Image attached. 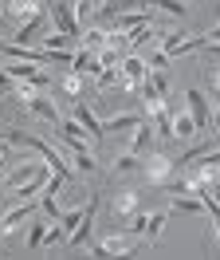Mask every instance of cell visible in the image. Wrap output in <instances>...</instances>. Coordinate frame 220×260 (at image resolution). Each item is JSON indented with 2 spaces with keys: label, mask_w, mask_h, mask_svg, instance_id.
Returning <instances> with one entry per match:
<instances>
[{
  "label": "cell",
  "mask_w": 220,
  "mask_h": 260,
  "mask_svg": "<svg viewBox=\"0 0 220 260\" xmlns=\"http://www.w3.org/2000/svg\"><path fill=\"white\" fill-rule=\"evenodd\" d=\"M208 91L220 95V67H212V75H208Z\"/></svg>",
  "instance_id": "cell-27"
},
{
  "label": "cell",
  "mask_w": 220,
  "mask_h": 260,
  "mask_svg": "<svg viewBox=\"0 0 220 260\" xmlns=\"http://www.w3.org/2000/svg\"><path fill=\"white\" fill-rule=\"evenodd\" d=\"M4 59L8 63H35V67H44L47 63V51H35V48H16L12 40L4 44Z\"/></svg>",
  "instance_id": "cell-6"
},
{
  "label": "cell",
  "mask_w": 220,
  "mask_h": 260,
  "mask_svg": "<svg viewBox=\"0 0 220 260\" xmlns=\"http://www.w3.org/2000/svg\"><path fill=\"white\" fill-rule=\"evenodd\" d=\"M150 118H145V111H126V114H114V118H106V134H122V130H138L145 126Z\"/></svg>",
  "instance_id": "cell-10"
},
{
  "label": "cell",
  "mask_w": 220,
  "mask_h": 260,
  "mask_svg": "<svg viewBox=\"0 0 220 260\" xmlns=\"http://www.w3.org/2000/svg\"><path fill=\"white\" fill-rule=\"evenodd\" d=\"M185 103H189V114H193L197 130H208V126H212V111L204 107V91H201V87H189V91H185Z\"/></svg>",
  "instance_id": "cell-4"
},
{
  "label": "cell",
  "mask_w": 220,
  "mask_h": 260,
  "mask_svg": "<svg viewBox=\"0 0 220 260\" xmlns=\"http://www.w3.org/2000/svg\"><path fill=\"white\" fill-rule=\"evenodd\" d=\"M204 40H208V44H220V20H216V28H208V32H204Z\"/></svg>",
  "instance_id": "cell-28"
},
{
  "label": "cell",
  "mask_w": 220,
  "mask_h": 260,
  "mask_svg": "<svg viewBox=\"0 0 220 260\" xmlns=\"http://www.w3.org/2000/svg\"><path fill=\"white\" fill-rule=\"evenodd\" d=\"M154 134H157V130H154V122H145V126H138L126 150H130V154H138V158H150V154H154Z\"/></svg>",
  "instance_id": "cell-8"
},
{
  "label": "cell",
  "mask_w": 220,
  "mask_h": 260,
  "mask_svg": "<svg viewBox=\"0 0 220 260\" xmlns=\"http://www.w3.org/2000/svg\"><path fill=\"white\" fill-rule=\"evenodd\" d=\"M173 213H208L204 197H173Z\"/></svg>",
  "instance_id": "cell-17"
},
{
  "label": "cell",
  "mask_w": 220,
  "mask_h": 260,
  "mask_svg": "<svg viewBox=\"0 0 220 260\" xmlns=\"http://www.w3.org/2000/svg\"><path fill=\"white\" fill-rule=\"evenodd\" d=\"M55 138H59V142L71 150V154H75V150H91V134L79 126L75 114H71V118H63L59 126H55Z\"/></svg>",
  "instance_id": "cell-3"
},
{
  "label": "cell",
  "mask_w": 220,
  "mask_h": 260,
  "mask_svg": "<svg viewBox=\"0 0 220 260\" xmlns=\"http://www.w3.org/2000/svg\"><path fill=\"white\" fill-rule=\"evenodd\" d=\"M94 213H98V193H94V197H87V209H83V225H79L75 233H71V244H75V248H79V244H87V241H91Z\"/></svg>",
  "instance_id": "cell-7"
},
{
  "label": "cell",
  "mask_w": 220,
  "mask_h": 260,
  "mask_svg": "<svg viewBox=\"0 0 220 260\" xmlns=\"http://www.w3.org/2000/svg\"><path fill=\"white\" fill-rule=\"evenodd\" d=\"M40 217H44V221H55V225L63 221V209L55 205V193H47V189L40 193Z\"/></svg>",
  "instance_id": "cell-15"
},
{
  "label": "cell",
  "mask_w": 220,
  "mask_h": 260,
  "mask_svg": "<svg viewBox=\"0 0 220 260\" xmlns=\"http://www.w3.org/2000/svg\"><path fill=\"white\" fill-rule=\"evenodd\" d=\"M193 134H197V122H193V114H189V111H177V114H173V138L189 142Z\"/></svg>",
  "instance_id": "cell-13"
},
{
  "label": "cell",
  "mask_w": 220,
  "mask_h": 260,
  "mask_svg": "<svg viewBox=\"0 0 220 260\" xmlns=\"http://www.w3.org/2000/svg\"><path fill=\"white\" fill-rule=\"evenodd\" d=\"M59 225L67 229V233H75V229L83 225V213H79V209H67V213H63V221H59Z\"/></svg>",
  "instance_id": "cell-23"
},
{
  "label": "cell",
  "mask_w": 220,
  "mask_h": 260,
  "mask_svg": "<svg viewBox=\"0 0 220 260\" xmlns=\"http://www.w3.org/2000/svg\"><path fill=\"white\" fill-rule=\"evenodd\" d=\"M83 87H87V79H83L79 71H67V75H63V91H67L71 99H79V95H83Z\"/></svg>",
  "instance_id": "cell-22"
},
{
  "label": "cell",
  "mask_w": 220,
  "mask_h": 260,
  "mask_svg": "<svg viewBox=\"0 0 220 260\" xmlns=\"http://www.w3.org/2000/svg\"><path fill=\"white\" fill-rule=\"evenodd\" d=\"M114 213H118L126 225H130V221L141 213V209H138V189H118V193H114Z\"/></svg>",
  "instance_id": "cell-9"
},
{
  "label": "cell",
  "mask_w": 220,
  "mask_h": 260,
  "mask_svg": "<svg viewBox=\"0 0 220 260\" xmlns=\"http://www.w3.org/2000/svg\"><path fill=\"white\" fill-rule=\"evenodd\" d=\"M71 166H79V174H98V162L91 158V150H75V154H71Z\"/></svg>",
  "instance_id": "cell-21"
},
{
  "label": "cell",
  "mask_w": 220,
  "mask_h": 260,
  "mask_svg": "<svg viewBox=\"0 0 220 260\" xmlns=\"http://www.w3.org/2000/svg\"><path fill=\"white\" fill-rule=\"evenodd\" d=\"M204 59H212V67H220V44H204Z\"/></svg>",
  "instance_id": "cell-25"
},
{
  "label": "cell",
  "mask_w": 220,
  "mask_h": 260,
  "mask_svg": "<svg viewBox=\"0 0 220 260\" xmlns=\"http://www.w3.org/2000/svg\"><path fill=\"white\" fill-rule=\"evenodd\" d=\"M208 201V213H212V221H216V241H220V201H212V197H204Z\"/></svg>",
  "instance_id": "cell-26"
},
{
  "label": "cell",
  "mask_w": 220,
  "mask_h": 260,
  "mask_svg": "<svg viewBox=\"0 0 220 260\" xmlns=\"http://www.w3.org/2000/svg\"><path fill=\"white\" fill-rule=\"evenodd\" d=\"M47 244V221H31L28 225V248L35 252V248H44Z\"/></svg>",
  "instance_id": "cell-18"
},
{
  "label": "cell",
  "mask_w": 220,
  "mask_h": 260,
  "mask_svg": "<svg viewBox=\"0 0 220 260\" xmlns=\"http://www.w3.org/2000/svg\"><path fill=\"white\" fill-rule=\"evenodd\" d=\"M75 118H79V126L91 134V142L98 138V134H106V122H98V118H94V111L87 107V103H75Z\"/></svg>",
  "instance_id": "cell-11"
},
{
  "label": "cell",
  "mask_w": 220,
  "mask_h": 260,
  "mask_svg": "<svg viewBox=\"0 0 220 260\" xmlns=\"http://www.w3.org/2000/svg\"><path fill=\"white\" fill-rule=\"evenodd\" d=\"M173 170H177V162H173L169 154H150V158H145V166H141L145 181H150V185H161V189L173 181Z\"/></svg>",
  "instance_id": "cell-2"
},
{
  "label": "cell",
  "mask_w": 220,
  "mask_h": 260,
  "mask_svg": "<svg viewBox=\"0 0 220 260\" xmlns=\"http://www.w3.org/2000/svg\"><path fill=\"white\" fill-rule=\"evenodd\" d=\"M44 51H79V48H75V40L51 32V36H44Z\"/></svg>",
  "instance_id": "cell-19"
},
{
  "label": "cell",
  "mask_w": 220,
  "mask_h": 260,
  "mask_svg": "<svg viewBox=\"0 0 220 260\" xmlns=\"http://www.w3.org/2000/svg\"><path fill=\"white\" fill-rule=\"evenodd\" d=\"M154 8H161V12H169V16H177V20H181V16L189 12V4H177V0H173V4L165 0V4H154Z\"/></svg>",
  "instance_id": "cell-24"
},
{
  "label": "cell",
  "mask_w": 220,
  "mask_h": 260,
  "mask_svg": "<svg viewBox=\"0 0 220 260\" xmlns=\"http://www.w3.org/2000/svg\"><path fill=\"white\" fill-rule=\"evenodd\" d=\"M40 12H47V4H40V0H20V4H4V16L16 20L20 28H24L28 20H35Z\"/></svg>",
  "instance_id": "cell-5"
},
{
  "label": "cell",
  "mask_w": 220,
  "mask_h": 260,
  "mask_svg": "<svg viewBox=\"0 0 220 260\" xmlns=\"http://www.w3.org/2000/svg\"><path fill=\"white\" fill-rule=\"evenodd\" d=\"M141 166H145V158H138V154L122 150V154L114 158V174H134V170H141Z\"/></svg>",
  "instance_id": "cell-16"
},
{
  "label": "cell",
  "mask_w": 220,
  "mask_h": 260,
  "mask_svg": "<svg viewBox=\"0 0 220 260\" xmlns=\"http://www.w3.org/2000/svg\"><path fill=\"white\" fill-rule=\"evenodd\" d=\"M212 118H216V122H220V107H216V114H212Z\"/></svg>",
  "instance_id": "cell-29"
},
{
  "label": "cell",
  "mask_w": 220,
  "mask_h": 260,
  "mask_svg": "<svg viewBox=\"0 0 220 260\" xmlns=\"http://www.w3.org/2000/svg\"><path fill=\"white\" fill-rule=\"evenodd\" d=\"M165 221H169V213H150V229H145V244H154L157 237H161V229H165Z\"/></svg>",
  "instance_id": "cell-20"
},
{
  "label": "cell",
  "mask_w": 220,
  "mask_h": 260,
  "mask_svg": "<svg viewBox=\"0 0 220 260\" xmlns=\"http://www.w3.org/2000/svg\"><path fill=\"white\" fill-rule=\"evenodd\" d=\"M47 16H51V24H55V32H59V36H67V40L83 44V28H79V12H75V4L51 0V4H47Z\"/></svg>",
  "instance_id": "cell-1"
},
{
  "label": "cell",
  "mask_w": 220,
  "mask_h": 260,
  "mask_svg": "<svg viewBox=\"0 0 220 260\" xmlns=\"http://www.w3.org/2000/svg\"><path fill=\"white\" fill-rule=\"evenodd\" d=\"M20 225H31V201H28V205H16V209L4 213V233H16Z\"/></svg>",
  "instance_id": "cell-12"
},
{
  "label": "cell",
  "mask_w": 220,
  "mask_h": 260,
  "mask_svg": "<svg viewBox=\"0 0 220 260\" xmlns=\"http://www.w3.org/2000/svg\"><path fill=\"white\" fill-rule=\"evenodd\" d=\"M44 20H47V12H40V16H35V20H28L24 28H16V48H28V44H31V36L44 28Z\"/></svg>",
  "instance_id": "cell-14"
}]
</instances>
